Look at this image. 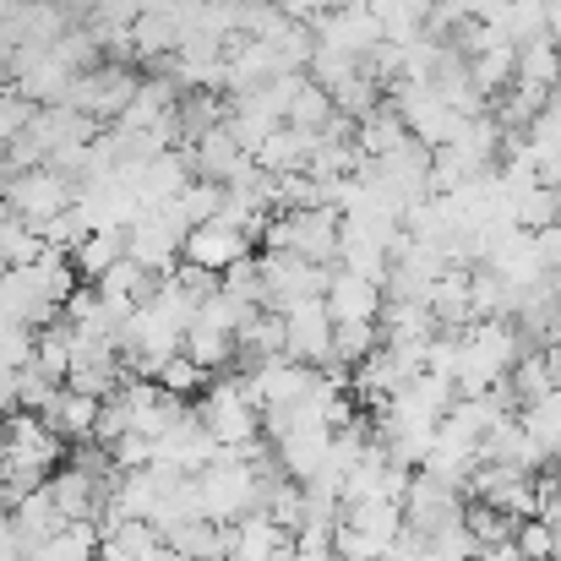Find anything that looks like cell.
<instances>
[{
  "label": "cell",
  "instance_id": "1",
  "mask_svg": "<svg viewBox=\"0 0 561 561\" xmlns=\"http://www.w3.org/2000/svg\"><path fill=\"white\" fill-rule=\"evenodd\" d=\"M339 240H344V213L339 207H284L262 229L267 251H295L317 267H339Z\"/></svg>",
  "mask_w": 561,
  "mask_h": 561
},
{
  "label": "cell",
  "instance_id": "2",
  "mask_svg": "<svg viewBox=\"0 0 561 561\" xmlns=\"http://www.w3.org/2000/svg\"><path fill=\"white\" fill-rule=\"evenodd\" d=\"M196 502H202V518L207 524H240L245 513L262 507V491H256V469L240 463L229 447L196 474Z\"/></svg>",
  "mask_w": 561,
  "mask_h": 561
},
{
  "label": "cell",
  "instance_id": "3",
  "mask_svg": "<svg viewBox=\"0 0 561 561\" xmlns=\"http://www.w3.org/2000/svg\"><path fill=\"white\" fill-rule=\"evenodd\" d=\"M196 420L207 425V436L218 442V447H245L251 436H262V409L240 392V381L234 371H224L202 398H196Z\"/></svg>",
  "mask_w": 561,
  "mask_h": 561
},
{
  "label": "cell",
  "instance_id": "4",
  "mask_svg": "<svg viewBox=\"0 0 561 561\" xmlns=\"http://www.w3.org/2000/svg\"><path fill=\"white\" fill-rule=\"evenodd\" d=\"M142 93V77L131 71V66H99V71H82L77 82H71V93H66V104L71 110H82V115H93L99 126H115L126 110H131V99Z\"/></svg>",
  "mask_w": 561,
  "mask_h": 561
},
{
  "label": "cell",
  "instance_id": "5",
  "mask_svg": "<svg viewBox=\"0 0 561 561\" xmlns=\"http://www.w3.org/2000/svg\"><path fill=\"white\" fill-rule=\"evenodd\" d=\"M0 196H5V202H11V213H16L22 224H33V229H44L49 218H60V213H71V207H77V186H71L60 170H49V164H38V170H27V175L5 181Z\"/></svg>",
  "mask_w": 561,
  "mask_h": 561
},
{
  "label": "cell",
  "instance_id": "6",
  "mask_svg": "<svg viewBox=\"0 0 561 561\" xmlns=\"http://www.w3.org/2000/svg\"><path fill=\"white\" fill-rule=\"evenodd\" d=\"M278 317H284V333H289L284 355L300 360V366L328 371L333 366V344H339V322L328 317V300H300V306H289Z\"/></svg>",
  "mask_w": 561,
  "mask_h": 561
},
{
  "label": "cell",
  "instance_id": "7",
  "mask_svg": "<svg viewBox=\"0 0 561 561\" xmlns=\"http://www.w3.org/2000/svg\"><path fill=\"white\" fill-rule=\"evenodd\" d=\"M44 491L55 496V507L66 513V524H104L110 518V485L99 474L77 469V463H60Z\"/></svg>",
  "mask_w": 561,
  "mask_h": 561
},
{
  "label": "cell",
  "instance_id": "8",
  "mask_svg": "<svg viewBox=\"0 0 561 561\" xmlns=\"http://www.w3.org/2000/svg\"><path fill=\"white\" fill-rule=\"evenodd\" d=\"M311 33H317V44L322 49H339V55H350V60H366L376 44L387 38V27H381V16H376L371 5H355V11H328V16H317L311 22Z\"/></svg>",
  "mask_w": 561,
  "mask_h": 561
},
{
  "label": "cell",
  "instance_id": "9",
  "mask_svg": "<svg viewBox=\"0 0 561 561\" xmlns=\"http://www.w3.org/2000/svg\"><path fill=\"white\" fill-rule=\"evenodd\" d=\"M60 453H66V442L44 425V414H27V409L5 414V463H27V469L55 474Z\"/></svg>",
  "mask_w": 561,
  "mask_h": 561
},
{
  "label": "cell",
  "instance_id": "10",
  "mask_svg": "<svg viewBox=\"0 0 561 561\" xmlns=\"http://www.w3.org/2000/svg\"><path fill=\"white\" fill-rule=\"evenodd\" d=\"M245 256H251V234H245V229H234V224H224V218H213V224L191 229L186 251H181V262L202 267V273H218V278H224L234 262H245Z\"/></svg>",
  "mask_w": 561,
  "mask_h": 561
},
{
  "label": "cell",
  "instance_id": "11",
  "mask_svg": "<svg viewBox=\"0 0 561 561\" xmlns=\"http://www.w3.org/2000/svg\"><path fill=\"white\" fill-rule=\"evenodd\" d=\"M181 251H186V240H181L159 213H142V218L126 229V256H131V262H142L153 278L175 273V267H181Z\"/></svg>",
  "mask_w": 561,
  "mask_h": 561
},
{
  "label": "cell",
  "instance_id": "12",
  "mask_svg": "<svg viewBox=\"0 0 561 561\" xmlns=\"http://www.w3.org/2000/svg\"><path fill=\"white\" fill-rule=\"evenodd\" d=\"M186 159H191V175L207 181V186H234V181L251 170V153L229 137V126L207 131L196 148H186Z\"/></svg>",
  "mask_w": 561,
  "mask_h": 561
},
{
  "label": "cell",
  "instance_id": "13",
  "mask_svg": "<svg viewBox=\"0 0 561 561\" xmlns=\"http://www.w3.org/2000/svg\"><path fill=\"white\" fill-rule=\"evenodd\" d=\"M33 137H38V148L55 159V153H66V148H88V142H99L104 131H99V121L93 115H82V110H71V104H44L38 115H33V126H27Z\"/></svg>",
  "mask_w": 561,
  "mask_h": 561
},
{
  "label": "cell",
  "instance_id": "14",
  "mask_svg": "<svg viewBox=\"0 0 561 561\" xmlns=\"http://www.w3.org/2000/svg\"><path fill=\"white\" fill-rule=\"evenodd\" d=\"M381 306H387V289L376 278L360 273H344L333 267V284H328V317L344 328V322H381Z\"/></svg>",
  "mask_w": 561,
  "mask_h": 561
},
{
  "label": "cell",
  "instance_id": "15",
  "mask_svg": "<svg viewBox=\"0 0 561 561\" xmlns=\"http://www.w3.org/2000/svg\"><path fill=\"white\" fill-rule=\"evenodd\" d=\"M224 447L207 436V425L196 420V409H191L181 425H170L164 436H159V463H170V469H186V474H202L213 458H218Z\"/></svg>",
  "mask_w": 561,
  "mask_h": 561
},
{
  "label": "cell",
  "instance_id": "16",
  "mask_svg": "<svg viewBox=\"0 0 561 561\" xmlns=\"http://www.w3.org/2000/svg\"><path fill=\"white\" fill-rule=\"evenodd\" d=\"M11 529H16V540L27 546V561H33V551H38L44 540H55V535L66 529V513L55 507L49 491H33V496H22V502L11 507Z\"/></svg>",
  "mask_w": 561,
  "mask_h": 561
},
{
  "label": "cell",
  "instance_id": "17",
  "mask_svg": "<svg viewBox=\"0 0 561 561\" xmlns=\"http://www.w3.org/2000/svg\"><path fill=\"white\" fill-rule=\"evenodd\" d=\"M513 88H524V93H535L540 104H551L561 93V49L557 38H540V44H524L518 49V82Z\"/></svg>",
  "mask_w": 561,
  "mask_h": 561
},
{
  "label": "cell",
  "instance_id": "18",
  "mask_svg": "<svg viewBox=\"0 0 561 561\" xmlns=\"http://www.w3.org/2000/svg\"><path fill=\"white\" fill-rule=\"evenodd\" d=\"M170 551L153 524H110L99 529V561H159Z\"/></svg>",
  "mask_w": 561,
  "mask_h": 561
},
{
  "label": "cell",
  "instance_id": "19",
  "mask_svg": "<svg viewBox=\"0 0 561 561\" xmlns=\"http://www.w3.org/2000/svg\"><path fill=\"white\" fill-rule=\"evenodd\" d=\"M469 77H474V88H480V99L485 104H496L513 82H518V44H491V49H480V55H469Z\"/></svg>",
  "mask_w": 561,
  "mask_h": 561
},
{
  "label": "cell",
  "instance_id": "20",
  "mask_svg": "<svg viewBox=\"0 0 561 561\" xmlns=\"http://www.w3.org/2000/svg\"><path fill=\"white\" fill-rule=\"evenodd\" d=\"M224 115H229V99H224V93H181V104H175V137H181V153L196 148L207 131H218Z\"/></svg>",
  "mask_w": 561,
  "mask_h": 561
},
{
  "label": "cell",
  "instance_id": "21",
  "mask_svg": "<svg viewBox=\"0 0 561 561\" xmlns=\"http://www.w3.org/2000/svg\"><path fill=\"white\" fill-rule=\"evenodd\" d=\"M44 425H49L60 442H93V431H99V398H82V392L60 387V398L49 403Z\"/></svg>",
  "mask_w": 561,
  "mask_h": 561
},
{
  "label": "cell",
  "instance_id": "22",
  "mask_svg": "<svg viewBox=\"0 0 561 561\" xmlns=\"http://www.w3.org/2000/svg\"><path fill=\"white\" fill-rule=\"evenodd\" d=\"M115 262H126V229H93L77 251H71V267L82 284H99Z\"/></svg>",
  "mask_w": 561,
  "mask_h": 561
},
{
  "label": "cell",
  "instance_id": "23",
  "mask_svg": "<svg viewBox=\"0 0 561 561\" xmlns=\"http://www.w3.org/2000/svg\"><path fill=\"white\" fill-rule=\"evenodd\" d=\"M409 142V126H403V115L381 99V110H371L366 121H360V131H355V148L366 153V159H387L392 148H403Z\"/></svg>",
  "mask_w": 561,
  "mask_h": 561
},
{
  "label": "cell",
  "instance_id": "24",
  "mask_svg": "<svg viewBox=\"0 0 561 561\" xmlns=\"http://www.w3.org/2000/svg\"><path fill=\"white\" fill-rule=\"evenodd\" d=\"M507 381H513V398H518V414L529 409V403H540V398H551L557 392V371H551V360L540 355V350H529L513 371H507Z\"/></svg>",
  "mask_w": 561,
  "mask_h": 561
},
{
  "label": "cell",
  "instance_id": "25",
  "mask_svg": "<svg viewBox=\"0 0 561 561\" xmlns=\"http://www.w3.org/2000/svg\"><path fill=\"white\" fill-rule=\"evenodd\" d=\"M186 355L202 366L207 376H218V371H234V339L229 333H218V328H202V322H191V333H186Z\"/></svg>",
  "mask_w": 561,
  "mask_h": 561
},
{
  "label": "cell",
  "instance_id": "26",
  "mask_svg": "<svg viewBox=\"0 0 561 561\" xmlns=\"http://www.w3.org/2000/svg\"><path fill=\"white\" fill-rule=\"evenodd\" d=\"M33 561H99V524H66L33 551Z\"/></svg>",
  "mask_w": 561,
  "mask_h": 561
},
{
  "label": "cell",
  "instance_id": "27",
  "mask_svg": "<svg viewBox=\"0 0 561 561\" xmlns=\"http://www.w3.org/2000/svg\"><path fill=\"white\" fill-rule=\"evenodd\" d=\"M44 251H49V245H44V234H38L33 224H22V218H5V224H0V262H5V273H11V267H33Z\"/></svg>",
  "mask_w": 561,
  "mask_h": 561
},
{
  "label": "cell",
  "instance_id": "28",
  "mask_svg": "<svg viewBox=\"0 0 561 561\" xmlns=\"http://www.w3.org/2000/svg\"><path fill=\"white\" fill-rule=\"evenodd\" d=\"M463 529H469L474 546L485 551V546L513 540V535H518V518H507V513H496V507H485V502H469V507H463Z\"/></svg>",
  "mask_w": 561,
  "mask_h": 561
},
{
  "label": "cell",
  "instance_id": "29",
  "mask_svg": "<svg viewBox=\"0 0 561 561\" xmlns=\"http://www.w3.org/2000/svg\"><path fill=\"white\" fill-rule=\"evenodd\" d=\"M333 121V99H328V88H317L311 77L300 82V93L289 99V121L284 126H306V131H322Z\"/></svg>",
  "mask_w": 561,
  "mask_h": 561
},
{
  "label": "cell",
  "instance_id": "30",
  "mask_svg": "<svg viewBox=\"0 0 561 561\" xmlns=\"http://www.w3.org/2000/svg\"><path fill=\"white\" fill-rule=\"evenodd\" d=\"M513 213H518V229L540 234V229L561 224V191L557 186H535L529 196H518V202H513Z\"/></svg>",
  "mask_w": 561,
  "mask_h": 561
},
{
  "label": "cell",
  "instance_id": "31",
  "mask_svg": "<svg viewBox=\"0 0 561 561\" xmlns=\"http://www.w3.org/2000/svg\"><path fill=\"white\" fill-rule=\"evenodd\" d=\"M159 387H164V392H175V398H202V392L213 387V376L202 371L186 350H181L175 360H164V366H159Z\"/></svg>",
  "mask_w": 561,
  "mask_h": 561
},
{
  "label": "cell",
  "instance_id": "32",
  "mask_svg": "<svg viewBox=\"0 0 561 561\" xmlns=\"http://www.w3.org/2000/svg\"><path fill=\"white\" fill-rule=\"evenodd\" d=\"M518 425H524V431H529V436H535L546 453H557V447H561V398L551 392V398L529 403V409L518 414Z\"/></svg>",
  "mask_w": 561,
  "mask_h": 561
},
{
  "label": "cell",
  "instance_id": "33",
  "mask_svg": "<svg viewBox=\"0 0 561 561\" xmlns=\"http://www.w3.org/2000/svg\"><path fill=\"white\" fill-rule=\"evenodd\" d=\"M224 289L267 311V273H262V256H245V262H234V267L224 273Z\"/></svg>",
  "mask_w": 561,
  "mask_h": 561
},
{
  "label": "cell",
  "instance_id": "34",
  "mask_svg": "<svg viewBox=\"0 0 561 561\" xmlns=\"http://www.w3.org/2000/svg\"><path fill=\"white\" fill-rule=\"evenodd\" d=\"M469 557H480V546H474V535L463 524H447V529L425 535V561H469Z\"/></svg>",
  "mask_w": 561,
  "mask_h": 561
},
{
  "label": "cell",
  "instance_id": "35",
  "mask_svg": "<svg viewBox=\"0 0 561 561\" xmlns=\"http://www.w3.org/2000/svg\"><path fill=\"white\" fill-rule=\"evenodd\" d=\"M33 115H38V104H33V99H22L16 88H5V82H0V148H5L11 137H22V131L33 126Z\"/></svg>",
  "mask_w": 561,
  "mask_h": 561
},
{
  "label": "cell",
  "instance_id": "36",
  "mask_svg": "<svg viewBox=\"0 0 561 561\" xmlns=\"http://www.w3.org/2000/svg\"><path fill=\"white\" fill-rule=\"evenodd\" d=\"M333 551H339V561H381L387 557V540H376V535L355 529V524H339L333 529Z\"/></svg>",
  "mask_w": 561,
  "mask_h": 561
},
{
  "label": "cell",
  "instance_id": "37",
  "mask_svg": "<svg viewBox=\"0 0 561 561\" xmlns=\"http://www.w3.org/2000/svg\"><path fill=\"white\" fill-rule=\"evenodd\" d=\"M60 398V381H49V376H38L33 366L27 371H16V409H27V414H49V403Z\"/></svg>",
  "mask_w": 561,
  "mask_h": 561
},
{
  "label": "cell",
  "instance_id": "38",
  "mask_svg": "<svg viewBox=\"0 0 561 561\" xmlns=\"http://www.w3.org/2000/svg\"><path fill=\"white\" fill-rule=\"evenodd\" d=\"M38 355V333L33 328H0V371H27Z\"/></svg>",
  "mask_w": 561,
  "mask_h": 561
},
{
  "label": "cell",
  "instance_id": "39",
  "mask_svg": "<svg viewBox=\"0 0 561 561\" xmlns=\"http://www.w3.org/2000/svg\"><path fill=\"white\" fill-rule=\"evenodd\" d=\"M121 436H131V409H126L121 392H115V398L99 403V431H93V442H99V447H115Z\"/></svg>",
  "mask_w": 561,
  "mask_h": 561
},
{
  "label": "cell",
  "instance_id": "40",
  "mask_svg": "<svg viewBox=\"0 0 561 561\" xmlns=\"http://www.w3.org/2000/svg\"><path fill=\"white\" fill-rule=\"evenodd\" d=\"M110 453H115V463H121V469H131V474H137V469H153V463H159V442H153V436H142V431L121 436V442H115Z\"/></svg>",
  "mask_w": 561,
  "mask_h": 561
},
{
  "label": "cell",
  "instance_id": "41",
  "mask_svg": "<svg viewBox=\"0 0 561 561\" xmlns=\"http://www.w3.org/2000/svg\"><path fill=\"white\" fill-rule=\"evenodd\" d=\"M518 551L524 561H557V529L551 524H540V518H529V524H518Z\"/></svg>",
  "mask_w": 561,
  "mask_h": 561
},
{
  "label": "cell",
  "instance_id": "42",
  "mask_svg": "<svg viewBox=\"0 0 561 561\" xmlns=\"http://www.w3.org/2000/svg\"><path fill=\"white\" fill-rule=\"evenodd\" d=\"M295 561H339L333 535H295Z\"/></svg>",
  "mask_w": 561,
  "mask_h": 561
},
{
  "label": "cell",
  "instance_id": "43",
  "mask_svg": "<svg viewBox=\"0 0 561 561\" xmlns=\"http://www.w3.org/2000/svg\"><path fill=\"white\" fill-rule=\"evenodd\" d=\"M289 22H317V16H328L333 11V0H273Z\"/></svg>",
  "mask_w": 561,
  "mask_h": 561
},
{
  "label": "cell",
  "instance_id": "44",
  "mask_svg": "<svg viewBox=\"0 0 561 561\" xmlns=\"http://www.w3.org/2000/svg\"><path fill=\"white\" fill-rule=\"evenodd\" d=\"M480 561H524V551H518V540H502V546H485Z\"/></svg>",
  "mask_w": 561,
  "mask_h": 561
},
{
  "label": "cell",
  "instance_id": "45",
  "mask_svg": "<svg viewBox=\"0 0 561 561\" xmlns=\"http://www.w3.org/2000/svg\"><path fill=\"white\" fill-rule=\"evenodd\" d=\"M0 524H11V496H5V480H0Z\"/></svg>",
  "mask_w": 561,
  "mask_h": 561
},
{
  "label": "cell",
  "instance_id": "46",
  "mask_svg": "<svg viewBox=\"0 0 561 561\" xmlns=\"http://www.w3.org/2000/svg\"><path fill=\"white\" fill-rule=\"evenodd\" d=\"M159 561H191V557H181V551H164V557H159Z\"/></svg>",
  "mask_w": 561,
  "mask_h": 561
},
{
  "label": "cell",
  "instance_id": "47",
  "mask_svg": "<svg viewBox=\"0 0 561 561\" xmlns=\"http://www.w3.org/2000/svg\"><path fill=\"white\" fill-rule=\"evenodd\" d=\"M469 561H480V557H469Z\"/></svg>",
  "mask_w": 561,
  "mask_h": 561
}]
</instances>
